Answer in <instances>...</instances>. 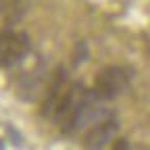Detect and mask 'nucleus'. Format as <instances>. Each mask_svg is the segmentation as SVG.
I'll use <instances>...</instances> for the list:
<instances>
[{"mask_svg": "<svg viewBox=\"0 0 150 150\" xmlns=\"http://www.w3.org/2000/svg\"><path fill=\"white\" fill-rule=\"evenodd\" d=\"M104 119H108V108L104 106V98H100L96 92H88L86 98L79 102V106L71 115V119L63 125V131L65 134H75L83 127L98 125Z\"/></svg>", "mask_w": 150, "mask_h": 150, "instance_id": "1", "label": "nucleus"}, {"mask_svg": "<svg viewBox=\"0 0 150 150\" xmlns=\"http://www.w3.org/2000/svg\"><path fill=\"white\" fill-rule=\"evenodd\" d=\"M127 83H129V71H125L123 67H104L96 75L94 92H96L100 98L110 100V98L119 96L127 88Z\"/></svg>", "mask_w": 150, "mask_h": 150, "instance_id": "2", "label": "nucleus"}, {"mask_svg": "<svg viewBox=\"0 0 150 150\" xmlns=\"http://www.w3.org/2000/svg\"><path fill=\"white\" fill-rule=\"evenodd\" d=\"M29 50V38L23 31H0V67H13Z\"/></svg>", "mask_w": 150, "mask_h": 150, "instance_id": "3", "label": "nucleus"}, {"mask_svg": "<svg viewBox=\"0 0 150 150\" xmlns=\"http://www.w3.org/2000/svg\"><path fill=\"white\" fill-rule=\"evenodd\" d=\"M86 94H88V90L81 83H69V88L65 90V94L61 96L59 104H56V108H54V117L52 119L56 123L65 125L71 119V115L75 112V108L79 106V102L86 98Z\"/></svg>", "mask_w": 150, "mask_h": 150, "instance_id": "4", "label": "nucleus"}, {"mask_svg": "<svg viewBox=\"0 0 150 150\" xmlns=\"http://www.w3.org/2000/svg\"><path fill=\"white\" fill-rule=\"evenodd\" d=\"M119 123L115 119H104L102 123L94 125L83 136V148L86 150H104L110 142H115Z\"/></svg>", "mask_w": 150, "mask_h": 150, "instance_id": "5", "label": "nucleus"}, {"mask_svg": "<svg viewBox=\"0 0 150 150\" xmlns=\"http://www.w3.org/2000/svg\"><path fill=\"white\" fill-rule=\"evenodd\" d=\"M67 88H69L67 73H65V69H59L54 73L50 86H48L46 98H44V104H42V115L44 117H54V108H56V104H59V100H61V96L65 94Z\"/></svg>", "mask_w": 150, "mask_h": 150, "instance_id": "6", "label": "nucleus"}, {"mask_svg": "<svg viewBox=\"0 0 150 150\" xmlns=\"http://www.w3.org/2000/svg\"><path fill=\"white\" fill-rule=\"evenodd\" d=\"M27 11V0H6L4 4V17H6V25H15Z\"/></svg>", "mask_w": 150, "mask_h": 150, "instance_id": "7", "label": "nucleus"}, {"mask_svg": "<svg viewBox=\"0 0 150 150\" xmlns=\"http://www.w3.org/2000/svg\"><path fill=\"white\" fill-rule=\"evenodd\" d=\"M110 150H131L129 148V142L127 140H115L110 144Z\"/></svg>", "mask_w": 150, "mask_h": 150, "instance_id": "8", "label": "nucleus"}, {"mask_svg": "<svg viewBox=\"0 0 150 150\" xmlns=\"http://www.w3.org/2000/svg\"><path fill=\"white\" fill-rule=\"evenodd\" d=\"M4 4H6V0H0V11H4Z\"/></svg>", "mask_w": 150, "mask_h": 150, "instance_id": "9", "label": "nucleus"}, {"mask_svg": "<svg viewBox=\"0 0 150 150\" xmlns=\"http://www.w3.org/2000/svg\"><path fill=\"white\" fill-rule=\"evenodd\" d=\"M0 150H2V144H0Z\"/></svg>", "mask_w": 150, "mask_h": 150, "instance_id": "10", "label": "nucleus"}]
</instances>
